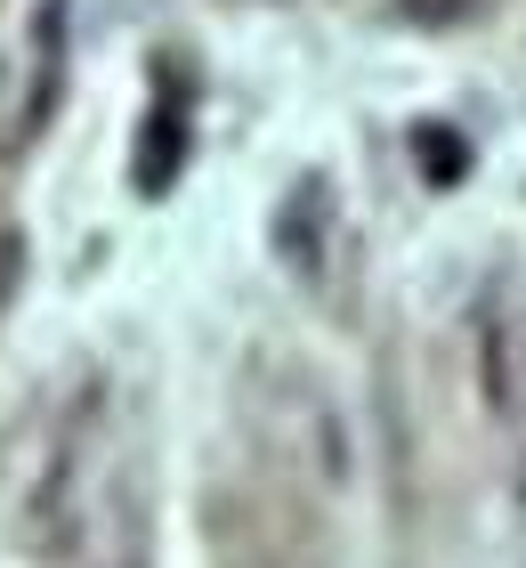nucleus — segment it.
I'll return each mask as SVG.
<instances>
[{"instance_id": "obj_1", "label": "nucleus", "mask_w": 526, "mask_h": 568, "mask_svg": "<svg viewBox=\"0 0 526 568\" xmlns=\"http://www.w3.org/2000/svg\"><path fill=\"white\" fill-rule=\"evenodd\" d=\"M324 220H332V195L316 187V179H308V187H300L292 203H283V220H276V244L292 252V261H300L308 276L324 268Z\"/></svg>"}, {"instance_id": "obj_2", "label": "nucleus", "mask_w": 526, "mask_h": 568, "mask_svg": "<svg viewBox=\"0 0 526 568\" xmlns=\"http://www.w3.org/2000/svg\"><path fill=\"white\" fill-rule=\"evenodd\" d=\"M146 131H154V139L138 146V187H146V195H163V187H171V171H178V114H154Z\"/></svg>"}, {"instance_id": "obj_3", "label": "nucleus", "mask_w": 526, "mask_h": 568, "mask_svg": "<svg viewBox=\"0 0 526 568\" xmlns=\"http://www.w3.org/2000/svg\"><path fill=\"white\" fill-rule=\"evenodd\" d=\"M9 284H17V244L0 236V301H9Z\"/></svg>"}]
</instances>
